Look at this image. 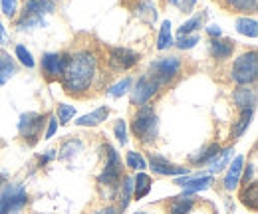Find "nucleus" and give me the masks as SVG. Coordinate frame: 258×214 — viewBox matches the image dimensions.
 Returning <instances> with one entry per match:
<instances>
[{
	"label": "nucleus",
	"instance_id": "obj_1",
	"mask_svg": "<svg viewBox=\"0 0 258 214\" xmlns=\"http://www.w3.org/2000/svg\"><path fill=\"white\" fill-rule=\"evenodd\" d=\"M97 78V58L90 50H80L66 60L64 74L60 78L68 95L82 97L94 88Z\"/></svg>",
	"mask_w": 258,
	"mask_h": 214
},
{
	"label": "nucleus",
	"instance_id": "obj_2",
	"mask_svg": "<svg viewBox=\"0 0 258 214\" xmlns=\"http://www.w3.org/2000/svg\"><path fill=\"white\" fill-rule=\"evenodd\" d=\"M131 131L135 133V137L149 145L157 139V133H159V119L155 115V109L153 105H141L137 109V113L133 115V121H131Z\"/></svg>",
	"mask_w": 258,
	"mask_h": 214
},
{
	"label": "nucleus",
	"instance_id": "obj_3",
	"mask_svg": "<svg viewBox=\"0 0 258 214\" xmlns=\"http://www.w3.org/2000/svg\"><path fill=\"white\" fill-rule=\"evenodd\" d=\"M230 78L238 86H252L258 78V56L254 50L240 54L230 69Z\"/></svg>",
	"mask_w": 258,
	"mask_h": 214
},
{
	"label": "nucleus",
	"instance_id": "obj_4",
	"mask_svg": "<svg viewBox=\"0 0 258 214\" xmlns=\"http://www.w3.org/2000/svg\"><path fill=\"white\" fill-rule=\"evenodd\" d=\"M28 202V192L22 184H8L0 192V214H16Z\"/></svg>",
	"mask_w": 258,
	"mask_h": 214
},
{
	"label": "nucleus",
	"instance_id": "obj_5",
	"mask_svg": "<svg viewBox=\"0 0 258 214\" xmlns=\"http://www.w3.org/2000/svg\"><path fill=\"white\" fill-rule=\"evenodd\" d=\"M105 149H107V161H105V167H103L101 175L97 177V183L101 184V186H111V188H115V186H119L121 171H123L121 157H119V153H117L113 147H109V145H105Z\"/></svg>",
	"mask_w": 258,
	"mask_h": 214
},
{
	"label": "nucleus",
	"instance_id": "obj_6",
	"mask_svg": "<svg viewBox=\"0 0 258 214\" xmlns=\"http://www.w3.org/2000/svg\"><path fill=\"white\" fill-rule=\"evenodd\" d=\"M181 72V60L177 56H167V58H159L149 65V76L153 80H157L159 84H169L173 82Z\"/></svg>",
	"mask_w": 258,
	"mask_h": 214
},
{
	"label": "nucleus",
	"instance_id": "obj_7",
	"mask_svg": "<svg viewBox=\"0 0 258 214\" xmlns=\"http://www.w3.org/2000/svg\"><path fill=\"white\" fill-rule=\"evenodd\" d=\"M159 88H161V84H159L157 80H153L149 74L141 76V78L137 80L135 88L131 90V103H133V105H137V107L147 105V103L157 95Z\"/></svg>",
	"mask_w": 258,
	"mask_h": 214
},
{
	"label": "nucleus",
	"instance_id": "obj_8",
	"mask_svg": "<svg viewBox=\"0 0 258 214\" xmlns=\"http://www.w3.org/2000/svg\"><path fill=\"white\" fill-rule=\"evenodd\" d=\"M141 60L139 54H135L129 48H109L107 50V63L113 72H125L131 69L137 61Z\"/></svg>",
	"mask_w": 258,
	"mask_h": 214
},
{
	"label": "nucleus",
	"instance_id": "obj_9",
	"mask_svg": "<svg viewBox=\"0 0 258 214\" xmlns=\"http://www.w3.org/2000/svg\"><path fill=\"white\" fill-rule=\"evenodd\" d=\"M66 60L68 56L66 54H58V52H48L42 56V74L48 82H54V80H60L62 74H64Z\"/></svg>",
	"mask_w": 258,
	"mask_h": 214
},
{
	"label": "nucleus",
	"instance_id": "obj_10",
	"mask_svg": "<svg viewBox=\"0 0 258 214\" xmlns=\"http://www.w3.org/2000/svg\"><path fill=\"white\" fill-rule=\"evenodd\" d=\"M42 115L38 113H22L18 121V131L24 139H28L30 145H34L42 133Z\"/></svg>",
	"mask_w": 258,
	"mask_h": 214
},
{
	"label": "nucleus",
	"instance_id": "obj_11",
	"mask_svg": "<svg viewBox=\"0 0 258 214\" xmlns=\"http://www.w3.org/2000/svg\"><path fill=\"white\" fill-rule=\"evenodd\" d=\"M149 165L153 169L155 175H161V177H179V175H189V169L185 167H177L173 163H169L167 159H163L159 155H151L149 157Z\"/></svg>",
	"mask_w": 258,
	"mask_h": 214
},
{
	"label": "nucleus",
	"instance_id": "obj_12",
	"mask_svg": "<svg viewBox=\"0 0 258 214\" xmlns=\"http://www.w3.org/2000/svg\"><path fill=\"white\" fill-rule=\"evenodd\" d=\"M232 101L234 105L244 111V109H254L256 107V90L252 86H238L232 92Z\"/></svg>",
	"mask_w": 258,
	"mask_h": 214
},
{
	"label": "nucleus",
	"instance_id": "obj_13",
	"mask_svg": "<svg viewBox=\"0 0 258 214\" xmlns=\"http://www.w3.org/2000/svg\"><path fill=\"white\" fill-rule=\"evenodd\" d=\"M56 6L58 0H24V14L44 18V14H52Z\"/></svg>",
	"mask_w": 258,
	"mask_h": 214
},
{
	"label": "nucleus",
	"instance_id": "obj_14",
	"mask_svg": "<svg viewBox=\"0 0 258 214\" xmlns=\"http://www.w3.org/2000/svg\"><path fill=\"white\" fill-rule=\"evenodd\" d=\"M242 167H244V157L238 155L232 159V163L228 165V171H226V177H225V188L226 190H234L238 183H240V175H242Z\"/></svg>",
	"mask_w": 258,
	"mask_h": 214
},
{
	"label": "nucleus",
	"instance_id": "obj_15",
	"mask_svg": "<svg viewBox=\"0 0 258 214\" xmlns=\"http://www.w3.org/2000/svg\"><path fill=\"white\" fill-rule=\"evenodd\" d=\"M213 183H215L213 177H191V175H185V179H177L175 181V184H179V186L185 188L187 194H193L197 190H205V188H209Z\"/></svg>",
	"mask_w": 258,
	"mask_h": 214
},
{
	"label": "nucleus",
	"instance_id": "obj_16",
	"mask_svg": "<svg viewBox=\"0 0 258 214\" xmlns=\"http://www.w3.org/2000/svg\"><path fill=\"white\" fill-rule=\"evenodd\" d=\"M209 50H211V56L217 58V60H228L234 52V42L228 40V38H213L211 44H209Z\"/></svg>",
	"mask_w": 258,
	"mask_h": 214
},
{
	"label": "nucleus",
	"instance_id": "obj_17",
	"mask_svg": "<svg viewBox=\"0 0 258 214\" xmlns=\"http://www.w3.org/2000/svg\"><path fill=\"white\" fill-rule=\"evenodd\" d=\"M151 177L149 175H145L143 171L141 173H137L135 177H133V198L135 200H141V198H145L147 194H149V190H151Z\"/></svg>",
	"mask_w": 258,
	"mask_h": 214
},
{
	"label": "nucleus",
	"instance_id": "obj_18",
	"mask_svg": "<svg viewBox=\"0 0 258 214\" xmlns=\"http://www.w3.org/2000/svg\"><path fill=\"white\" fill-rule=\"evenodd\" d=\"M109 115V107H97L96 111L88 113V115H82L78 121H74L80 127H96V125H101V123L107 119Z\"/></svg>",
	"mask_w": 258,
	"mask_h": 214
},
{
	"label": "nucleus",
	"instance_id": "obj_19",
	"mask_svg": "<svg viewBox=\"0 0 258 214\" xmlns=\"http://www.w3.org/2000/svg\"><path fill=\"white\" fill-rule=\"evenodd\" d=\"M195 200H197V198H195L193 194L183 192L181 196L173 198V202H171V206H169V214H189L191 208L195 206Z\"/></svg>",
	"mask_w": 258,
	"mask_h": 214
},
{
	"label": "nucleus",
	"instance_id": "obj_20",
	"mask_svg": "<svg viewBox=\"0 0 258 214\" xmlns=\"http://www.w3.org/2000/svg\"><path fill=\"white\" fill-rule=\"evenodd\" d=\"M219 151H221L219 143H209V145H205L201 151H197L195 155H191L189 161H191V165H207Z\"/></svg>",
	"mask_w": 258,
	"mask_h": 214
},
{
	"label": "nucleus",
	"instance_id": "obj_21",
	"mask_svg": "<svg viewBox=\"0 0 258 214\" xmlns=\"http://www.w3.org/2000/svg\"><path fill=\"white\" fill-rule=\"evenodd\" d=\"M240 200H242V204H244L246 208L256 210L258 208V184H256V181L244 184V188H242V192H240Z\"/></svg>",
	"mask_w": 258,
	"mask_h": 214
},
{
	"label": "nucleus",
	"instance_id": "obj_22",
	"mask_svg": "<svg viewBox=\"0 0 258 214\" xmlns=\"http://www.w3.org/2000/svg\"><path fill=\"white\" fill-rule=\"evenodd\" d=\"M119 183H121V192H119V206H117V210L123 212V210H127L129 202L133 198V177L125 175Z\"/></svg>",
	"mask_w": 258,
	"mask_h": 214
},
{
	"label": "nucleus",
	"instance_id": "obj_23",
	"mask_svg": "<svg viewBox=\"0 0 258 214\" xmlns=\"http://www.w3.org/2000/svg\"><path fill=\"white\" fill-rule=\"evenodd\" d=\"M14 74H16L14 60L6 52H0V86H4L10 78H14Z\"/></svg>",
	"mask_w": 258,
	"mask_h": 214
},
{
	"label": "nucleus",
	"instance_id": "obj_24",
	"mask_svg": "<svg viewBox=\"0 0 258 214\" xmlns=\"http://www.w3.org/2000/svg\"><path fill=\"white\" fill-rule=\"evenodd\" d=\"M230 157H232V147H228V149H223V151H219V153L215 155V157H213V159L207 163V167H209V173H221V171L225 169L226 165H228Z\"/></svg>",
	"mask_w": 258,
	"mask_h": 214
},
{
	"label": "nucleus",
	"instance_id": "obj_25",
	"mask_svg": "<svg viewBox=\"0 0 258 214\" xmlns=\"http://www.w3.org/2000/svg\"><path fill=\"white\" fill-rule=\"evenodd\" d=\"M236 30L238 34H242V36H248V38H256L258 36V24L254 18H248V16H244V18H238L236 20Z\"/></svg>",
	"mask_w": 258,
	"mask_h": 214
},
{
	"label": "nucleus",
	"instance_id": "obj_26",
	"mask_svg": "<svg viewBox=\"0 0 258 214\" xmlns=\"http://www.w3.org/2000/svg\"><path fill=\"white\" fill-rule=\"evenodd\" d=\"M169 46H173V36H171V22L165 20L159 30V40H157V50H167Z\"/></svg>",
	"mask_w": 258,
	"mask_h": 214
},
{
	"label": "nucleus",
	"instance_id": "obj_27",
	"mask_svg": "<svg viewBox=\"0 0 258 214\" xmlns=\"http://www.w3.org/2000/svg\"><path fill=\"white\" fill-rule=\"evenodd\" d=\"M252 115H254V109H244V111H240V119H238V125H236V129H234V137H236V139L244 135V131L248 129V125L252 121Z\"/></svg>",
	"mask_w": 258,
	"mask_h": 214
},
{
	"label": "nucleus",
	"instance_id": "obj_28",
	"mask_svg": "<svg viewBox=\"0 0 258 214\" xmlns=\"http://www.w3.org/2000/svg\"><path fill=\"white\" fill-rule=\"evenodd\" d=\"M258 0H234L228 8L234 10V12H244V14H252L256 12Z\"/></svg>",
	"mask_w": 258,
	"mask_h": 214
},
{
	"label": "nucleus",
	"instance_id": "obj_29",
	"mask_svg": "<svg viewBox=\"0 0 258 214\" xmlns=\"http://www.w3.org/2000/svg\"><path fill=\"white\" fill-rule=\"evenodd\" d=\"M205 22V14H195L191 20H187L181 28H179V36H185V34H193L195 30H199Z\"/></svg>",
	"mask_w": 258,
	"mask_h": 214
},
{
	"label": "nucleus",
	"instance_id": "obj_30",
	"mask_svg": "<svg viewBox=\"0 0 258 214\" xmlns=\"http://www.w3.org/2000/svg\"><path fill=\"white\" fill-rule=\"evenodd\" d=\"M125 163H127L129 169H133V171H137V173H141V171L147 167L145 159L141 157V153H137V151H129L127 157H125Z\"/></svg>",
	"mask_w": 258,
	"mask_h": 214
},
{
	"label": "nucleus",
	"instance_id": "obj_31",
	"mask_svg": "<svg viewBox=\"0 0 258 214\" xmlns=\"http://www.w3.org/2000/svg\"><path fill=\"white\" fill-rule=\"evenodd\" d=\"M38 26H46V22H44V18H40V16H26L24 14V18L18 22V30H32V28H38Z\"/></svg>",
	"mask_w": 258,
	"mask_h": 214
},
{
	"label": "nucleus",
	"instance_id": "obj_32",
	"mask_svg": "<svg viewBox=\"0 0 258 214\" xmlns=\"http://www.w3.org/2000/svg\"><path fill=\"white\" fill-rule=\"evenodd\" d=\"M129 88H131V78H123V80H119L117 84H113L107 93L111 95V97H121V95H125L129 92Z\"/></svg>",
	"mask_w": 258,
	"mask_h": 214
},
{
	"label": "nucleus",
	"instance_id": "obj_33",
	"mask_svg": "<svg viewBox=\"0 0 258 214\" xmlns=\"http://www.w3.org/2000/svg\"><path fill=\"white\" fill-rule=\"evenodd\" d=\"M74 115H76V107L74 105H66V103H60L58 105V121L62 123V125H68V123L74 119Z\"/></svg>",
	"mask_w": 258,
	"mask_h": 214
},
{
	"label": "nucleus",
	"instance_id": "obj_34",
	"mask_svg": "<svg viewBox=\"0 0 258 214\" xmlns=\"http://www.w3.org/2000/svg\"><path fill=\"white\" fill-rule=\"evenodd\" d=\"M14 54H16V58L20 60V63H22V65H26V67H34V65H36L32 54L26 50V46H22V44H20V46H16Z\"/></svg>",
	"mask_w": 258,
	"mask_h": 214
},
{
	"label": "nucleus",
	"instance_id": "obj_35",
	"mask_svg": "<svg viewBox=\"0 0 258 214\" xmlns=\"http://www.w3.org/2000/svg\"><path fill=\"white\" fill-rule=\"evenodd\" d=\"M197 42H199V36L197 34H185V36H179L177 38V48L179 50H191V48H195L197 46Z\"/></svg>",
	"mask_w": 258,
	"mask_h": 214
},
{
	"label": "nucleus",
	"instance_id": "obj_36",
	"mask_svg": "<svg viewBox=\"0 0 258 214\" xmlns=\"http://www.w3.org/2000/svg\"><path fill=\"white\" fill-rule=\"evenodd\" d=\"M80 149H82V143H80V141H74V139H72V141H68L64 147L60 149V153H62L60 157H62V159H70L72 155H76L78 151H80Z\"/></svg>",
	"mask_w": 258,
	"mask_h": 214
},
{
	"label": "nucleus",
	"instance_id": "obj_37",
	"mask_svg": "<svg viewBox=\"0 0 258 214\" xmlns=\"http://www.w3.org/2000/svg\"><path fill=\"white\" fill-rule=\"evenodd\" d=\"M113 133H115V139L121 143V145H127V129H125V121L119 119L113 127Z\"/></svg>",
	"mask_w": 258,
	"mask_h": 214
},
{
	"label": "nucleus",
	"instance_id": "obj_38",
	"mask_svg": "<svg viewBox=\"0 0 258 214\" xmlns=\"http://www.w3.org/2000/svg\"><path fill=\"white\" fill-rule=\"evenodd\" d=\"M2 4V14L6 18H14L16 16V6H18V0H0Z\"/></svg>",
	"mask_w": 258,
	"mask_h": 214
},
{
	"label": "nucleus",
	"instance_id": "obj_39",
	"mask_svg": "<svg viewBox=\"0 0 258 214\" xmlns=\"http://www.w3.org/2000/svg\"><path fill=\"white\" fill-rule=\"evenodd\" d=\"M242 183L244 184H248V183H252V179H254V163H250L248 167H242Z\"/></svg>",
	"mask_w": 258,
	"mask_h": 214
},
{
	"label": "nucleus",
	"instance_id": "obj_40",
	"mask_svg": "<svg viewBox=\"0 0 258 214\" xmlns=\"http://www.w3.org/2000/svg\"><path fill=\"white\" fill-rule=\"evenodd\" d=\"M56 129H58V119L52 115L50 121H48V129H46V137H44V139H52L54 133H56Z\"/></svg>",
	"mask_w": 258,
	"mask_h": 214
},
{
	"label": "nucleus",
	"instance_id": "obj_41",
	"mask_svg": "<svg viewBox=\"0 0 258 214\" xmlns=\"http://www.w3.org/2000/svg\"><path fill=\"white\" fill-rule=\"evenodd\" d=\"M207 32H209V36H211V38H221V34H223L221 28H219V26H215V24L207 26Z\"/></svg>",
	"mask_w": 258,
	"mask_h": 214
},
{
	"label": "nucleus",
	"instance_id": "obj_42",
	"mask_svg": "<svg viewBox=\"0 0 258 214\" xmlns=\"http://www.w3.org/2000/svg\"><path fill=\"white\" fill-rule=\"evenodd\" d=\"M94 214H121V212L117 210V206H103V208L96 210Z\"/></svg>",
	"mask_w": 258,
	"mask_h": 214
},
{
	"label": "nucleus",
	"instance_id": "obj_43",
	"mask_svg": "<svg viewBox=\"0 0 258 214\" xmlns=\"http://www.w3.org/2000/svg\"><path fill=\"white\" fill-rule=\"evenodd\" d=\"M4 44H8V34H6V28L0 20V46H4Z\"/></svg>",
	"mask_w": 258,
	"mask_h": 214
},
{
	"label": "nucleus",
	"instance_id": "obj_44",
	"mask_svg": "<svg viewBox=\"0 0 258 214\" xmlns=\"http://www.w3.org/2000/svg\"><path fill=\"white\" fill-rule=\"evenodd\" d=\"M195 4H197V0H183V4H181V6H183V10H185V12H189Z\"/></svg>",
	"mask_w": 258,
	"mask_h": 214
},
{
	"label": "nucleus",
	"instance_id": "obj_45",
	"mask_svg": "<svg viewBox=\"0 0 258 214\" xmlns=\"http://www.w3.org/2000/svg\"><path fill=\"white\" fill-rule=\"evenodd\" d=\"M56 151H48V155H44V157H40V163H48V161H50V159H54V157H56Z\"/></svg>",
	"mask_w": 258,
	"mask_h": 214
},
{
	"label": "nucleus",
	"instance_id": "obj_46",
	"mask_svg": "<svg viewBox=\"0 0 258 214\" xmlns=\"http://www.w3.org/2000/svg\"><path fill=\"white\" fill-rule=\"evenodd\" d=\"M219 2H221V4H223V6H226V8H228V6H230V4H232V2H234V0H219Z\"/></svg>",
	"mask_w": 258,
	"mask_h": 214
},
{
	"label": "nucleus",
	"instance_id": "obj_47",
	"mask_svg": "<svg viewBox=\"0 0 258 214\" xmlns=\"http://www.w3.org/2000/svg\"><path fill=\"white\" fill-rule=\"evenodd\" d=\"M167 2H169V4H175V6H179V4H181V0H167Z\"/></svg>",
	"mask_w": 258,
	"mask_h": 214
},
{
	"label": "nucleus",
	"instance_id": "obj_48",
	"mask_svg": "<svg viewBox=\"0 0 258 214\" xmlns=\"http://www.w3.org/2000/svg\"><path fill=\"white\" fill-rule=\"evenodd\" d=\"M135 214H147V212H135Z\"/></svg>",
	"mask_w": 258,
	"mask_h": 214
}]
</instances>
